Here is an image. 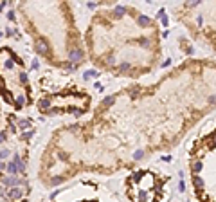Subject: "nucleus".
<instances>
[{"label": "nucleus", "instance_id": "nucleus-13", "mask_svg": "<svg viewBox=\"0 0 216 202\" xmlns=\"http://www.w3.org/2000/svg\"><path fill=\"white\" fill-rule=\"evenodd\" d=\"M178 188H180V191H184V188H186V184H184V181H180V182H178Z\"/></svg>", "mask_w": 216, "mask_h": 202}, {"label": "nucleus", "instance_id": "nucleus-2", "mask_svg": "<svg viewBox=\"0 0 216 202\" xmlns=\"http://www.w3.org/2000/svg\"><path fill=\"white\" fill-rule=\"evenodd\" d=\"M22 195H23V190H22V188H13L11 191H7V197H9V199H20Z\"/></svg>", "mask_w": 216, "mask_h": 202}, {"label": "nucleus", "instance_id": "nucleus-8", "mask_svg": "<svg viewBox=\"0 0 216 202\" xmlns=\"http://www.w3.org/2000/svg\"><path fill=\"white\" fill-rule=\"evenodd\" d=\"M18 126H20V128H29V126H31V121H22V119H20V121H18Z\"/></svg>", "mask_w": 216, "mask_h": 202}, {"label": "nucleus", "instance_id": "nucleus-11", "mask_svg": "<svg viewBox=\"0 0 216 202\" xmlns=\"http://www.w3.org/2000/svg\"><path fill=\"white\" fill-rule=\"evenodd\" d=\"M124 11H126V9H124V7H121V5H119V7H117V9H115V14H117V18H119V16H121V14H124Z\"/></svg>", "mask_w": 216, "mask_h": 202}, {"label": "nucleus", "instance_id": "nucleus-9", "mask_svg": "<svg viewBox=\"0 0 216 202\" xmlns=\"http://www.w3.org/2000/svg\"><path fill=\"white\" fill-rule=\"evenodd\" d=\"M119 70H121V72H128V70H130V63H123V65L119 67Z\"/></svg>", "mask_w": 216, "mask_h": 202}, {"label": "nucleus", "instance_id": "nucleus-4", "mask_svg": "<svg viewBox=\"0 0 216 202\" xmlns=\"http://www.w3.org/2000/svg\"><path fill=\"white\" fill-rule=\"evenodd\" d=\"M202 168H204V164H202V161H193V164H191V170H193V175H196L198 172H202Z\"/></svg>", "mask_w": 216, "mask_h": 202}, {"label": "nucleus", "instance_id": "nucleus-16", "mask_svg": "<svg viewBox=\"0 0 216 202\" xmlns=\"http://www.w3.org/2000/svg\"><path fill=\"white\" fill-rule=\"evenodd\" d=\"M2 168H5V164H4V163H0V170H2Z\"/></svg>", "mask_w": 216, "mask_h": 202}, {"label": "nucleus", "instance_id": "nucleus-1", "mask_svg": "<svg viewBox=\"0 0 216 202\" xmlns=\"http://www.w3.org/2000/svg\"><path fill=\"white\" fill-rule=\"evenodd\" d=\"M193 186H195V190L202 191L204 190V179L200 175H193Z\"/></svg>", "mask_w": 216, "mask_h": 202}, {"label": "nucleus", "instance_id": "nucleus-12", "mask_svg": "<svg viewBox=\"0 0 216 202\" xmlns=\"http://www.w3.org/2000/svg\"><path fill=\"white\" fill-rule=\"evenodd\" d=\"M32 134H34V130H29V132H25V134H23V139H29Z\"/></svg>", "mask_w": 216, "mask_h": 202}, {"label": "nucleus", "instance_id": "nucleus-5", "mask_svg": "<svg viewBox=\"0 0 216 202\" xmlns=\"http://www.w3.org/2000/svg\"><path fill=\"white\" fill-rule=\"evenodd\" d=\"M14 164H16V170H18V172H23V170H25V164L22 163V159H20L18 155L14 157Z\"/></svg>", "mask_w": 216, "mask_h": 202}, {"label": "nucleus", "instance_id": "nucleus-3", "mask_svg": "<svg viewBox=\"0 0 216 202\" xmlns=\"http://www.w3.org/2000/svg\"><path fill=\"white\" fill-rule=\"evenodd\" d=\"M81 56H83V52H81L79 49H74V51H70V52H68V58H70L72 61H79V60H81Z\"/></svg>", "mask_w": 216, "mask_h": 202}, {"label": "nucleus", "instance_id": "nucleus-7", "mask_svg": "<svg viewBox=\"0 0 216 202\" xmlns=\"http://www.w3.org/2000/svg\"><path fill=\"white\" fill-rule=\"evenodd\" d=\"M7 172L9 173H16L18 170H16V164L14 163H7Z\"/></svg>", "mask_w": 216, "mask_h": 202}, {"label": "nucleus", "instance_id": "nucleus-15", "mask_svg": "<svg viewBox=\"0 0 216 202\" xmlns=\"http://www.w3.org/2000/svg\"><path fill=\"white\" fill-rule=\"evenodd\" d=\"M213 145H214V146H216V134H214V135H213Z\"/></svg>", "mask_w": 216, "mask_h": 202}, {"label": "nucleus", "instance_id": "nucleus-10", "mask_svg": "<svg viewBox=\"0 0 216 202\" xmlns=\"http://www.w3.org/2000/svg\"><path fill=\"white\" fill-rule=\"evenodd\" d=\"M114 101H115V96H108V98H106V99H105L103 103H105V105H112Z\"/></svg>", "mask_w": 216, "mask_h": 202}, {"label": "nucleus", "instance_id": "nucleus-6", "mask_svg": "<svg viewBox=\"0 0 216 202\" xmlns=\"http://www.w3.org/2000/svg\"><path fill=\"white\" fill-rule=\"evenodd\" d=\"M137 22H139V25H141V27L150 25V18H148V16H139V20H137Z\"/></svg>", "mask_w": 216, "mask_h": 202}, {"label": "nucleus", "instance_id": "nucleus-14", "mask_svg": "<svg viewBox=\"0 0 216 202\" xmlns=\"http://www.w3.org/2000/svg\"><path fill=\"white\" fill-rule=\"evenodd\" d=\"M5 137H7V134H5V132H0V143H2Z\"/></svg>", "mask_w": 216, "mask_h": 202}]
</instances>
